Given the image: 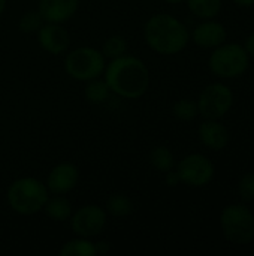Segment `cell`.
I'll use <instances>...</instances> for the list:
<instances>
[{
	"label": "cell",
	"instance_id": "obj_15",
	"mask_svg": "<svg viewBox=\"0 0 254 256\" xmlns=\"http://www.w3.org/2000/svg\"><path fill=\"white\" fill-rule=\"evenodd\" d=\"M42 210L46 213L48 218H51L52 220H57V222H64V220L70 219V216H72V204L69 202V200H66L61 195L48 198V201L45 202Z\"/></svg>",
	"mask_w": 254,
	"mask_h": 256
},
{
	"label": "cell",
	"instance_id": "obj_12",
	"mask_svg": "<svg viewBox=\"0 0 254 256\" xmlns=\"http://www.w3.org/2000/svg\"><path fill=\"white\" fill-rule=\"evenodd\" d=\"M79 0H39V14L45 22H64L73 16Z\"/></svg>",
	"mask_w": 254,
	"mask_h": 256
},
{
	"label": "cell",
	"instance_id": "obj_20",
	"mask_svg": "<svg viewBox=\"0 0 254 256\" xmlns=\"http://www.w3.org/2000/svg\"><path fill=\"white\" fill-rule=\"evenodd\" d=\"M106 212L117 218L129 216L133 212V202L130 201L129 196L115 194L106 201Z\"/></svg>",
	"mask_w": 254,
	"mask_h": 256
},
{
	"label": "cell",
	"instance_id": "obj_11",
	"mask_svg": "<svg viewBox=\"0 0 254 256\" xmlns=\"http://www.w3.org/2000/svg\"><path fill=\"white\" fill-rule=\"evenodd\" d=\"M78 178H79V172L75 165L66 162L58 164L49 172L46 188L54 195H64L76 186Z\"/></svg>",
	"mask_w": 254,
	"mask_h": 256
},
{
	"label": "cell",
	"instance_id": "obj_9",
	"mask_svg": "<svg viewBox=\"0 0 254 256\" xmlns=\"http://www.w3.org/2000/svg\"><path fill=\"white\" fill-rule=\"evenodd\" d=\"M70 218L73 232L82 238H91L99 236L106 225V212L97 206L81 207Z\"/></svg>",
	"mask_w": 254,
	"mask_h": 256
},
{
	"label": "cell",
	"instance_id": "obj_28",
	"mask_svg": "<svg viewBox=\"0 0 254 256\" xmlns=\"http://www.w3.org/2000/svg\"><path fill=\"white\" fill-rule=\"evenodd\" d=\"M109 250V246L106 244V243H97L96 244V254L99 255V254H105V252H108Z\"/></svg>",
	"mask_w": 254,
	"mask_h": 256
},
{
	"label": "cell",
	"instance_id": "obj_16",
	"mask_svg": "<svg viewBox=\"0 0 254 256\" xmlns=\"http://www.w3.org/2000/svg\"><path fill=\"white\" fill-rule=\"evenodd\" d=\"M187 6L198 18L211 20L220 12L222 0H187Z\"/></svg>",
	"mask_w": 254,
	"mask_h": 256
},
{
	"label": "cell",
	"instance_id": "obj_19",
	"mask_svg": "<svg viewBox=\"0 0 254 256\" xmlns=\"http://www.w3.org/2000/svg\"><path fill=\"white\" fill-rule=\"evenodd\" d=\"M150 162L156 170H159L162 172H168V171L174 170V165H175V159H174L172 152L168 147H163V146L156 147L151 152Z\"/></svg>",
	"mask_w": 254,
	"mask_h": 256
},
{
	"label": "cell",
	"instance_id": "obj_24",
	"mask_svg": "<svg viewBox=\"0 0 254 256\" xmlns=\"http://www.w3.org/2000/svg\"><path fill=\"white\" fill-rule=\"evenodd\" d=\"M238 192L240 196L244 201H253L254 200V172H247L241 177L238 183Z\"/></svg>",
	"mask_w": 254,
	"mask_h": 256
},
{
	"label": "cell",
	"instance_id": "obj_30",
	"mask_svg": "<svg viewBox=\"0 0 254 256\" xmlns=\"http://www.w3.org/2000/svg\"><path fill=\"white\" fill-rule=\"evenodd\" d=\"M165 2H168V3H171V4H178V3H181L183 0H165Z\"/></svg>",
	"mask_w": 254,
	"mask_h": 256
},
{
	"label": "cell",
	"instance_id": "obj_23",
	"mask_svg": "<svg viewBox=\"0 0 254 256\" xmlns=\"http://www.w3.org/2000/svg\"><path fill=\"white\" fill-rule=\"evenodd\" d=\"M43 26V18L42 15L39 14V10H31V12H27L21 16L19 20V28L21 32H25V33H34V32H39V28Z\"/></svg>",
	"mask_w": 254,
	"mask_h": 256
},
{
	"label": "cell",
	"instance_id": "obj_8",
	"mask_svg": "<svg viewBox=\"0 0 254 256\" xmlns=\"http://www.w3.org/2000/svg\"><path fill=\"white\" fill-rule=\"evenodd\" d=\"M180 180L192 188H204L214 178L216 168L213 162L199 153L186 156L177 168Z\"/></svg>",
	"mask_w": 254,
	"mask_h": 256
},
{
	"label": "cell",
	"instance_id": "obj_1",
	"mask_svg": "<svg viewBox=\"0 0 254 256\" xmlns=\"http://www.w3.org/2000/svg\"><path fill=\"white\" fill-rule=\"evenodd\" d=\"M105 81L111 92L126 99H138L150 86V72L145 63L132 56L112 58L105 68Z\"/></svg>",
	"mask_w": 254,
	"mask_h": 256
},
{
	"label": "cell",
	"instance_id": "obj_5",
	"mask_svg": "<svg viewBox=\"0 0 254 256\" xmlns=\"http://www.w3.org/2000/svg\"><path fill=\"white\" fill-rule=\"evenodd\" d=\"M223 236L234 244H249L254 240V216L243 204H229L220 216Z\"/></svg>",
	"mask_w": 254,
	"mask_h": 256
},
{
	"label": "cell",
	"instance_id": "obj_2",
	"mask_svg": "<svg viewBox=\"0 0 254 256\" xmlns=\"http://www.w3.org/2000/svg\"><path fill=\"white\" fill-rule=\"evenodd\" d=\"M144 38L147 45L162 56L178 54L189 44V32L186 26L168 14L153 15L145 24Z\"/></svg>",
	"mask_w": 254,
	"mask_h": 256
},
{
	"label": "cell",
	"instance_id": "obj_21",
	"mask_svg": "<svg viewBox=\"0 0 254 256\" xmlns=\"http://www.w3.org/2000/svg\"><path fill=\"white\" fill-rule=\"evenodd\" d=\"M174 116L181 122H190L198 116V104L192 99H180L172 108Z\"/></svg>",
	"mask_w": 254,
	"mask_h": 256
},
{
	"label": "cell",
	"instance_id": "obj_26",
	"mask_svg": "<svg viewBox=\"0 0 254 256\" xmlns=\"http://www.w3.org/2000/svg\"><path fill=\"white\" fill-rule=\"evenodd\" d=\"M246 51H247V54L250 56V57H254V33H252L249 38H247V40H246Z\"/></svg>",
	"mask_w": 254,
	"mask_h": 256
},
{
	"label": "cell",
	"instance_id": "obj_29",
	"mask_svg": "<svg viewBox=\"0 0 254 256\" xmlns=\"http://www.w3.org/2000/svg\"><path fill=\"white\" fill-rule=\"evenodd\" d=\"M4 6H6V0H0V15L4 10Z\"/></svg>",
	"mask_w": 254,
	"mask_h": 256
},
{
	"label": "cell",
	"instance_id": "obj_10",
	"mask_svg": "<svg viewBox=\"0 0 254 256\" xmlns=\"http://www.w3.org/2000/svg\"><path fill=\"white\" fill-rule=\"evenodd\" d=\"M40 46L49 54H61L70 45L69 33L58 22H46L39 28L37 33Z\"/></svg>",
	"mask_w": 254,
	"mask_h": 256
},
{
	"label": "cell",
	"instance_id": "obj_13",
	"mask_svg": "<svg viewBox=\"0 0 254 256\" xmlns=\"http://www.w3.org/2000/svg\"><path fill=\"white\" fill-rule=\"evenodd\" d=\"M198 136L205 147L214 152L223 150L229 144V130L225 124L213 118H207L201 123L198 129Z\"/></svg>",
	"mask_w": 254,
	"mask_h": 256
},
{
	"label": "cell",
	"instance_id": "obj_3",
	"mask_svg": "<svg viewBox=\"0 0 254 256\" xmlns=\"http://www.w3.org/2000/svg\"><path fill=\"white\" fill-rule=\"evenodd\" d=\"M49 198V190L42 182L24 177L15 180L7 189L9 207L22 216H30L40 212Z\"/></svg>",
	"mask_w": 254,
	"mask_h": 256
},
{
	"label": "cell",
	"instance_id": "obj_14",
	"mask_svg": "<svg viewBox=\"0 0 254 256\" xmlns=\"http://www.w3.org/2000/svg\"><path fill=\"white\" fill-rule=\"evenodd\" d=\"M226 28L223 24L217 21H205L195 27L193 30V40L198 46L202 48H216L226 40Z\"/></svg>",
	"mask_w": 254,
	"mask_h": 256
},
{
	"label": "cell",
	"instance_id": "obj_7",
	"mask_svg": "<svg viewBox=\"0 0 254 256\" xmlns=\"http://www.w3.org/2000/svg\"><path fill=\"white\" fill-rule=\"evenodd\" d=\"M198 112L205 118L219 120L225 117L234 105L232 90L222 82L207 86L198 99Z\"/></svg>",
	"mask_w": 254,
	"mask_h": 256
},
{
	"label": "cell",
	"instance_id": "obj_6",
	"mask_svg": "<svg viewBox=\"0 0 254 256\" xmlns=\"http://www.w3.org/2000/svg\"><path fill=\"white\" fill-rule=\"evenodd\" d=\"M69 76L78 81H90L99 78L105 72V56L91 46H81L70 51L64 60Z\"/></svg>",
	"mask_w": 254,
	"mask_h": 256
},
{
	"label": "cell",
	"instance_id": "obj_22",
	"mask_svg": "<svg viewBox=\"0 0 254 256\" xmlns=\"http://www.w3.org/2000/svg\"><path fill=\"white\" fill-rule=\"evenodd\" d=\"M126 51H127V44L121 36H112L106 39L102 48V54L105 56V58H111V60L124 56Z\"/></svg>",
	"mask_w": 254,
	"mask_h": 256
},
{
	"label": "cell",
	"instance_id": "obj_18",
	"mask_svg": "<svg viewBox=\"0 0 254 256\" xmlns=\"http://www.w3.org/2000/svg\"><path fill=\"white\" fill-rule=\"evenodd\" d=\"M111 93L109 86L106 84L105 80H90L87 81V87H85V98L91 102V104H103L108 96Z\"/></svg>",
	"mask_w": 254,
	"mask_h": 256
},
{
	"label": "cell",
	"instance_id": "obj_4",
	"mask_svg": "<svg viewBox=\"0 0 254 256\" xmlns=\"http://www.w3.org/2000/svg\"><path fill=\"white\" fill-rule=\"evenodd\" d=\"M210 69L220 78H238L250 66V56L240 44H222L210 56Z\"/></svg>",
	"mask_w": 254,
	"mask_h": 256
},
{
	"label": "cell",
	"instance_id": "obj_27",
	"mask_svg": "<svg viewBox=\"0 0 254 256\" xmlns=\"http://www.w3.org/2000/svg\"><path fill=\"white\" fill-rule=\"evenodd\" d=\"M234 2L240 8H252V6H254V0H234Z\"/></svg>",
	"mask_w": 254,
	"mask_h": 256
},
{
	"label": "cell",
	"instance_id": "obj_17",
	"mask_svg": "<svg viewBox=\"0 0 254 256\" xmlns=\"http://www.w3.org/2000/svg\"><path fill=\"white\" fill-rule=\"evenodd\" d=\"M61 256H94L96 255V244L88 242L87 238H76L69 243H66L61 250Z\"/></svg>",
	"mask_w": 254,
	"mask_h": 256
},
{
	"label": "cell",
	"instance_id": "obj_25",
	"mask_svg": "<svg viewBox=\"0 0 254 256\" xmlns=\"http://www.w3.org/2000/svg\"><path fill=\"white\" fill-rule=\"evenodd\" d=\"M180 182H181V180H180V176H178L177 171L171 170V171L166 172V184H168V186L174 188V186H177Z\"/></svg>",
	"mask_w": 254,
	"mask_h": 256
}]
</instances>
